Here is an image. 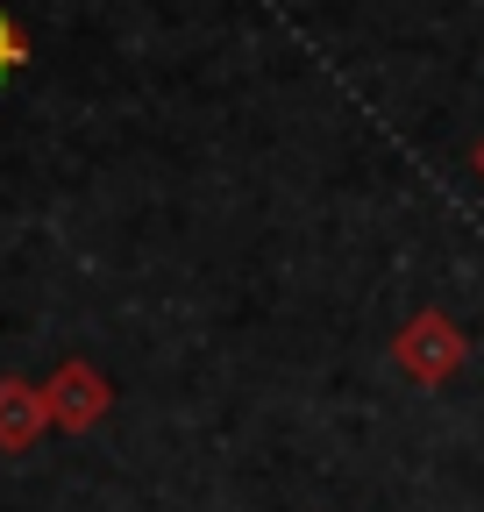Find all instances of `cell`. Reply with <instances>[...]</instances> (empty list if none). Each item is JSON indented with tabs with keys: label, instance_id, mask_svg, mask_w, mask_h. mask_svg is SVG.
<instances>
[{
	"label": "cell",
	"instance_id": "1",
	"mask_svg": "<svg viewBox=\"0 0 484 512\" xmlns=\"http://www.w3.org/2000/svg\"><path fill=\"white\" fill-rule=\"evenodd\" d=\"M463 356H470L463 328H456L449 313H435V306H420L406 328L392 335V363H399L413 384H449V377L463 370Z\"/></svg>",
	"mask_w": 484,
	"mask_h": 512
},
{
	"label": "cell",
	"instance_id": "2",
	"mask_svg": "<svg viewBox=\"0 0 484 512\" xmlns=\"http://www.w3.org/2000/svg\"><path fill=\"white\" fill-rule=\"evenodd\" d=\"M43 406H50V427H57V434H86V427L107 420L114 384H107L86 356H65V363L43 377Z\"/></svg>",
	"mask_w": 484,
	"mask_h": 512
},
{
	"label": "cell",
	"instance_id": "3",
	"mask_svg": "<svg viewBox=\"0 0 484 512\" xmlns=\"http://www.w3.org/2000/svg\"><path fill=\"white\" fill-rule=\"evenodd\" d=\"M43 434H50L43 384H29V377H0V448H8V456H22V448H36Z\"/></svg>",
	"mask_w": 484,
	"mask_h": 512
},
{
	"label": "cell",
	"instance_id": "4",
	"mask_svg": "<svg viewBox=\"0 0 484 512\" xmlns=\"http://www.w3.org/2000/svg\"><path fill=\"white\" fill-rule=\"evenodd\" d=\"M22 64H29V36H22V22H15L8 8H0V86H8Z\"/></svg>",
	"mask_w": 484,
	"mask_h": 512
},
{
	"label": "cell",
	"instance_id": "5",
	"mask_svg": "<svg viewBox=\"0 0 484 512\" xmlns=\"http://www.w3.org/2000/svg\"><path fill=\"white\" fill-rule=\"evenodd\" d=\"M470 171H477V178H484V136H477V150H470Z\"/></svg>",
	"mask_w": 484,
	"mask_h": 512
}]
</instances>
